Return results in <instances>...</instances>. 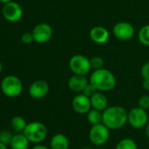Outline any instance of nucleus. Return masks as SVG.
Instances as JSON below:
<instances>
[{
  "label": "nucleus",
  "mask_w": 149,
  "mask_h": 149,
  "mask_svg": "<svg viewBox=\"0 0 149 149\" xmlns=\"http://www.w3.org/2000/svg\"><path fill=\"white\" fill-rule=\"evenodd\" d=\"M128 121V111L122 106L112 105L103 111L102 123L110 130L122 128Z\"/></svg>",
  "instance_id": "f257e3e1"
},
{
  "label": "nucleus",
  "mask_w": 149,
  "mask_h": 149,
  "mask_svg": "<svg viewBox=\"0 0 149 149\" xmlns=\"http://www.w3.org/2000/svg\"><path fill=\"white\" fill-rule=\"evenodd\" d=\"M90 83L98 91L107 92L112 91L117 84L116 77L111 71L106 68L95 69L90 77Z\"/></svg>",
  "instance_id": "f03ea898"
},
{
  "label": "nucleus",
  "mask_w": 149,
  "mask_h": 149,
  "mask_svg": "<svg viewBox=\"0 0 149 149\" xmlns=\"http://www.w3.org/2000/svg\"><path fill=\"white\" fill-rule=\"evenodd\" d=\"M24 134L29 141L33 143H40L43 141L47 136V126L39 121H34L27 124L24 130Z\"/></svg>",
  "instance_id": "7ed1b4c3"
},
{
  "label": "nucleus",
  "mask_w": 149,
  "mask_h": 149,
  "mask_svg": "<svg viewBox=\"0 0 149 149\" xmlns=\"http://www.w3.org/2000/svg\"><path fill=\"white\" fill-rule=\"evenodd\" d=\"M68 67L74 74L86 76L91 69V59L84 54H74L69 59Z\"/></svg>",
  "instance_id": "20e7f679"
},
{
  "label": "nucleus",
  "mask_w": 149,
  "mask_h": 149,
  "mask_svg": "<svg viewBox=\"0 0 149 149\" xmlns=\"http://www.w3.org/2000/svg\"><path fill=\"white\" fill-rule=\"evenodd\" d=\"M1 90L6 96L9 97H15L22 92L23 84L18 77L7 76L1 82Z\"/></svg>",
  "instance_id": "39448f33"
},
{
  "label": "nucleus",
  "mask_w": 149,
  "mask_h": 149,
  "mask_svg": "<svg viewBox=\"0 0 149 149\" xmlns=\"http://www.w3.org/2000/svg\"><path fill=\"white\" fill-rule=\"evenodd\" d=\"M110 138V129L103 123L91 125L89 132L90 141L97 146H100L104 145Z\"/></svg>",
  "instance_id": "423d86ee"
},
{
  "label": "nucleus",
  "mask_w": 149,
  "mask_h": 149,
  "mask_svg": "<svg viewBox=\"0 0 149 149\" xmlns=\"http://www.w3.org/2000/svg\"><path fill=\"white\" fill-rule=\"evenodd\" d=\"M129 125L135 128L140 129L145 127L148 122V115L146 110L142 109L139 106L134 107L128 111V121Z\"/></svg>",
  "instance_id": "0eeeda50"
},
{
  "label": "nucleus",
  "mask_w": 149,
  "mask_h": 149,
  "mask_svg": "<svg viewBox=\"0 0 149 149\" xmlns=\"http://www.w3.org/2000/svg\"><path fill=\"white\" fill-rule=\"evenodd\" d=\"M112 33L115 38L119 40H129L135 33L133 26L126 21L118 22L112 28Z\"/></svg>",
  "instance_id": "6e6552de"
},
{
  "label": "nucleus",
  "mask_w": 149,
  "mask_h": 149,
  "mask_svg": "<svg viewBox=\"0 0 149 149\" xmlns=\"http://www.w3.org/2000/svg\"><path fill=\"white\" fill-rule=\"evenodd\" d=\"M2 14L7 21L17 22L20 20L23 16V9L18 3L11 1L5 4L2 10Z\"/></svg>",
  "instance_id": "1a4fd4ad"
},
{
  "label": "nucleus",
  "mask_w": 149,
  "mask_h": 149,
  "mask_svg": "<svg viewBox=\"0 0 149 149\" xmlns=\"http://www.w3.org/2000/svg\"><path fill=\"white\" fill-rule=\"evenodd\" d=\"M72 108L78 114H87L92 108L91 103V97H87L84 93H77L72 99Z\"/></svg>",
  "instance_id": "9d476101"
},
{
  "label": "nucleus",
  "mask_w": 149,
  "mask_h": 149,
  "mask_svg": "<svg viewBox=\"0 0 149 149\" xmlns=\"http://www.w3.org/2000/svg\"><path fill=\"white\" fill-rule=\"evenodd\" d=\"M33 35L34 41L37 43L47 42L53 35V29L47 23H40L33 30Z\"/></svg>",
  "instance_id": "9b49d317"
},
{
  "label": "nucleus",
  "mask_w": 149,
  "mask_h": 149,
  "mask_svg": "<svg viewBox=\"0 0 149 149\" xmlns=\"http://www.w3.org/2000/svg\"><path fill=\"white\" fill-rule=\"evenodd\" d=\"M49 91V85L44 80H37L29 87V95L34 99L43 98Z\"/></svg>",
  "instance_id": "f8f14e48"
},
{
  "label": "nucleus",
  "mask_w": 149,
  "mask_h": 149,
  "mask_svg": "<svg viewBox=\"0 0 149 149\" xmlns=\"http://www.w3.org/2000/svg\"><path fill=\"white\" fill-rule=\"evenodd\" d=\"M89 83H90V80H88L85 76L74 74V76H72L68 81V87L73 92L82 93Z\"/></svg>",
  "instance_id": "ddd939ff"
},
{
  "label": "nucleus",
  "mask_w": 149,
  "mask_h": 149,
  "mask_svg": "<svg viewBox=\"0 0 149 149\" xmlns=\"http://www.w3.org/2000/svg\"><path fill=\"white\" fill-rule=\"evenodd\" d=\"M90 38L97 44H105L110 38L109 31L101 26H97L90 31Z\"/></svg>",
  "instance_id": "4468645a"
},
{
  "label": "nucleus",
  "mask_w": 149,
  "mask_h": 149,
  "mask_svg": "<svg viewBox=\"0 0 149 149\" xmlns=\"http://www.w3.org/2000/svg\"><path fill=\"white\" fill-rule=\"evenodd\" d=\"M91 103L93 109L98 110L100 111H104L108 107V99L102 91H97L91 97Z\"/></svg>",
  "instance_id": "2eb2a0df"
},
{
  "label": "nucleus",
  "mask_w": 149,
  "mask_h": 149,
  "mask_svg": "<svg viewBox=\"0 0 149 149\" xmlns=\"http://www.w3.org/2000/svg\"><path fill=\"white\" fill-rule=\"evenodd\" d=\"M69 140L68 137L62 133L54 135L50 140L51 149H68Z\"/></svg>",
  "instance_id": "dca6fc26"
},
{
  "label": "nucleus",
  "mask_w": 149,
  "mask_h": 149,
  "mask_svg": "<svg viewBox=\"0 0 149 149\" xmlns=\"http://www.w3.org/2000/svg\"><path fill=\"white\" fill-rule=\"evenodd\" d=\"M10 146L12 149H27L29 140L25 134H17L13 137Z\"/></svg>",
  "instance_id": "f3484780"
},
{
  "label": "nucleus",
  "mask_w": 149,
  "mask_h": 149,
  "mask_svg": "<svg viewBox=\"0 0 149 149\" xmlns=\"http://www.w3.org/2000/svg\"><path fill=\"white\" fill-rule=\"evenodd\" d=\"M102 116H103V111L91 108L87 113V120L91 125H97L102 123Z\"/></svg>",
  "instance_id": "a211bd4d"
},
{
  "label": "nucleus",
  "mask_w": 149,
  "mask_h": 149,
  "mask_svg": "<svg viewBox=\"0 0 149 149\" xmlns=\"http://www.w3.org/2000/svg\"><path fill=\"white\" fill-rule=\"evenodd\" d=\"M139 41L146 47H149V24L143 26L138 33Z\"/></svg>",
  "instance_id": "6ab92c4d"
},
{
  "label": "nucleus",
  "mask_w": 149,
  "mask_h": 149,
  "mask_svg": "<svg viewBox=\"0 0 149 149\" xmlns=\"http://www.w3.org/2000/svg\"><path fill=\"white\" fill-rule=\"evenodd\" d=\"M115 149H138V146L132 139L125 138L118 142Z\"/></svg>",
  "instance_id": "aec40b11"
},
{
  "label": "nucleus",
  "mask_w": 149,
  "mask_h": 149,
  "mask_svg": "<svg viewBox=\"0 0 149 149\" xmlns=\"http://www.w3.org/2000/svg\"><path fill=\"white\" fill-rule=\"evenodd\" d=\"M11 125L13 126V128L15 130V131H18V132H21L26 129L27 124L26 122V119L20 116H16V117H13L12 121H11Z\"/></svg>",
  "instance_id": "412c9836"
},
{
  "label": "nucleus",
  "mask_w": 149,
  "mask_h": 149,
  "mask_svg": "<svg viewBox=\"0 0 149 149\" xmlns=\"http://www.w3.org/2000/svg\"><path fill=\"white\" fill-rule=\"evenodd\" d=\"M91 68H93L94 70L102 68L104 65V60L100 56H94L91 59Z\"/></svg>",
  "instance_id": "4be33fe9"
},
{
  "label": "nucleus",
  "mask_w": 149,
  "mask_h": 149,
  "mask_svg": "<svg viewBox=\"0 0 149 149\" xmlns=\"http://www.w3.org/2000/svg\"><path fill=\"white\" fill-rule=\"evenodd\" d=\"M13 135L10 132L8 131H2L0 132V142L1 143H4L6 145L7 144H10L11 141H12V139H13Z\"/></svg>",
  "instance_id": "5701e85b"
},
{
  "label": "nucleus",
  "mask_w": 149,
  "mask_h": 149,
  "mask_svg": "<svg viewBox=\"0 0 149 149\" xmlns=\"http://www.w3.org/2000/svg\"><path fill=\"white\" fill-rule=\"evenodd\" d=\"M138 106H139L145 110L149 109V96L142 95L141 97H139V98L138 100Z\"/></svg>",
  "instance_id": "b1692460"
},
{
  "label": "nucleus",
  "mask_w": 149,
  "mask_h": 149,
  "mask_svg": "<svg viewBox=\"0 0 149 149\" xmlns=\"http://www.w3.org/2000/svg\"><path fill=\"white\" fill-rule=\"evenodd\" d=\"M97 91H97L91 83H89L88 85L84 88V90L83 91L82 93H84V95H86V96L89 97H91Z\"/></svg>",
  "instance_id": "393cba45"
},
{
  "label": "nucleus",
  "mask_w": 149,
  "mask_h": 149,
  "mask_svg": "<svg viewBox=\"0 0 149 149\" xmlns=\"http://www.w3.org/2000/svg\"><path fill=\"white\" fill-rule=\"evenodd\" d=\"M140 74L143 79H149V61L142 65L140 68Z\"/></svg>",
  "instance_id": "a878e982"
},
{
  "label": "nucleus",
  "mask_w": 149,
  "mask_h": 149,
  "mask_svg": "<svg viewBox=\"0 0 149 149\" xmlns=\"http://www.w3.org/2000/svg\"><path fill=\"white\" fill-rule=\"evenodd\" d=\"M21 40L25 44H30L33 41H34L33 33H23V35L21 37Z\"/></svg>",
  "instance_id": "bb28decb"
},
{
  "label": "nucleus",
  "mask_w": 149,
  "mask_h": 149,
  "mask_svg": "<svg viewBox=\"0 0 149 149\" xmlns=\"http://www.w3.org/2000/svg\"><path fill=\"white\" fill-rule=\"evenodd\" d=\"M142 87L145 91H149V79H143L142 82Z\"/></svg>",
  "instance_id": "cd10ccee"
},
{
  "label": "nucleus",
  "mask_w": 149,
  "mask_h": 149,
  "mask_svg": "<svg viewBox=\"0 0 149 149\" xmlns=\"http://www.w3.org/2000/svg\"><path fill=\"white\" fill-rule=\"evenodd\" d=\"M145 133H146V138L149 139V121L147 122V124L145 126Z\"/></svg>",
  "instance_id": "c85d7f7f"
},
{
  "label": "nucleus",
  "mask_w": 149,
  "mask_h": 149,
  "mask_svg": "<svg viewBox=\"0 0 149 149\" xmlns=\"http://www.w3.org/2000/svg\"><path fill=\"white\" fill-rule=\"evenodd\" d=\"M33 149H49V148L43 145H36L33 147Z\"/></svg>",
  "instance_id": "c756f323"
},
{
  "label": "nucleus",
  "mask_w": 149,
  "mask_h": 149,
  "mask_svg": "<svg viewBox=\"0 0 149 149\" xmlns=\"http://www.w3.org/2000/svg\"><path fill=\"white\" fill-rule=\"evenodd\" d=\"M0 149H7L6 145L4 144V143H1V142H0Z\"/></svg>",
  "instance_id": "7c9ffc66"
},
{
  "label": "nucleus",
  "mask_w": 149,
  "mask_h": 149,
  "mask_svg": "<svg viewBox=\"0 0 149 149\" xmlns=\"http://www.w3.org/2000/svg\"><path fill=\"white\" fill-rule=\"evenodd\" d=\"M11 1H12V0H0V2L4 3V4H7V3L11 2Z\"/></svg>",
  "instance_id": "2f4dec72"
},
{
  "label": "nucleus",
  "mask_w": 149,
  "mask_h": 149,
  "mask_svg": "<svg viewBox=\"0 0 149 149\" xmlns=\"http://www.w3.org/2000/svg\"><path fill=\"white\" fill-rule=\"evenodd\" d=\"M1 72H2V64L0 62V74H1Z\"/></svg>",
  "instance_id": "473e14b6"
},
{
  "label": "nucleus",
  "mask_w": 149,
  "mask_h": 149,
  "mask_svg": "<svg viewBox=\"0 0 149 149\" xmlns=\"http://www.w3.org/2000/svg\"><path fill=\"white\" fill-rule=\"evenodd\" d=\"M83 149H91L90 147H84V148H83Z\"/></svg>",
  "instance_id": "72a5a7b5"
}]
</instances>
